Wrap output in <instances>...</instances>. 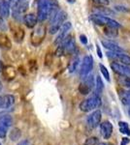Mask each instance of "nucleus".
Listing matches in <instances>:
<instances>
[{"mask_svg": "<svg viewBox=\"0 0 130 145\" xmlns=\"http://www.w3.org/2000/svg\"><path fill=\"white\" fill-rule=\"evenodd\" d=\"M18 1H20V0H9V4H10L11 8H13V7L15 6Z\"/></svg>", "mask_w": 130, "mask_h": 145, "instance_id": "nucleus-34", "label": "nucleus"}, {"mask_svg": "<svg viewBox=\"0 0 130 145\" xmlns=\"http://www.w3.org/2000/svg\"><path fill=\"white\" fill-rule=\"evenodd\" d=\"M94 85H95V95L100 96V94L102 93V91L104 89V84L102 82V79H101L99 76L96 78V83Z\"/></svg>", "mask_w": 130, "mask_h": 145, "instance_id": "nucleus-22", "label": "nucleus"}, {"mask_svg": "<svg viewBox=\"0 0 130 145\" xmlns=\"http://www.w3.org/2000/svg\"><path fill=\"white\" fill-rule=\"evenodd\" d=\"M101 104H102L101 98L99 96L94 95L92 97H89L88 99L82 101L80 104V109L84 112H88L93 110V109L98 108L101 106Z\"/></svg>", "mask_w": 130, "mask_h": 145, "instance_id": "nucleus-2", "label": "nucleus"}, {"mask_svg": "<svg viewBox=\"0 0 130 145\" xmlns=\"http://www.w3.org/2000/svg\"><path fill=\"white\" fill-rule=\"evenodd\" d=\"M121 98H126V99L130 100V90L124 91V92L121 94Z\"/></svg>", "mask_w": 130, "mask_h": 145, "instance_id": "nucleus-32", "label": "nucleus"}, {"mask_svg": "<svg viewBox=\"0 0 130 145\" xmlns=\"http://www.w3.org/2000/svg\"><path fill=\"white\" fill-rule=\"evenodd\" d=\"M99 67H100L101 72H102V74L104 76V78H106V80H107V81H110V74H109L107 68L104 66L103 64H100V65H99Z\"/></svg>", "mask_w": 130, "mask_h": 145, "instance_id": "nucleus-28", "label": "nucleus"}, {"mask_svg": "<svg viewBox=\"0 0 130 145\" xmlns=\"http://www.w3.org/2000/svg\"><path fill=\"white\" fill-rule=\"evenodd\" d=\"M66 20V13L64 11H58L53 18H51V25H49V33L54 34L59 30L61 25L64 23Z\"/></svg>", "mask_w": 130, "mask_h": 145, "instance_id": "nucleus-3", "label": "nucleus"}, {"mask_svg": "<svg viewBox=\"0 0 130 145\" xmlns=\"http://www.w3.org/2000/svg\"><path fill=\"white\" fill-rule=\"evenodd\" d=\"M117 28H113V27H106L105 29V34L107 35L109 37H115L117 36Z\"/></svg>", "mask_w": 130, "mask_h": 145, "instance_id": "nucleus-25", "label": "nucleus"}, {"mask_svg": "<svg viewBox=\"0 0 130 145\" xmlns=\"http://www.w3.org/2000/svg\"><path fill=\"white\" fill-rule=\"evenodd\" d=\"M1 90H2V83L0 82V91H1Z\"/></svg>", "mask_w": 130, "mask_h": 145, "instance_id": "nucleus-42", "label": "nucleus"}, {"mask_svg": "<svg viewBox=\"0 0 130 145\" xmlns=\"http://www.w3.org/2000/svg\"><path fill=\"white\" fill-rule=\"evenodd\" d=\"M2 68H3V66H2V63L0 62V72L2 71Z\"/></svg>", "mask_w": 130, "mask_h": 145, "instance_id": "nucleus-40", "label": "nucleus"}, {"mask_svg": "<svg viewBox=\"0 0 130 145\" xmlns=\"http://www.w3.org/2000/svg\"><path fill=\"white\" fill-rule=\"evenodd\" d=\"M101 118H102V114H101V111L96 109L95 111H93L91 114H89L86 118V124L89 128L93 129L96 128L99 125L101 121Z\"/></svg>", "mask_w": 130, "mask_h": 145, "instance_id": "nucleus-11", "label": "nucleus"}, {"mask_svg": "<svg viewBox=\"0 0 130 145\" xmlns=\"http://www.w3.org/2000/svg\"><path fill=\"white\" fill-rule=\"evenodd\" d=\"M18 145H28V140H22Z\"/></svg>", "mask_w": 130, "mask_h": 145, "instance_id": "nucleus-36", "label": "nucleus"}, {"mask_svg": "<svg viewBox=\"0 0 130 145\" xmlns=\"http://www.w3.org/2000/svg\"><path fill=\"white\" fill-rule=\"evenodd\" d=\"M79 64H80V58H79V56H75L74 58H73L72 60H71V62H70V64H69V72H74L75 71L77 70V68L78 66H79Z\"/></svg>", "mask_w": 130, "mask_h": 145, "instance_id": "nucleus-23", "label": "nucleus"}, {"mask_svg": "<svg viewBox=\"0 0 130 145\" xmlns=\"http://www.w3.org/2000/svg\"><path fill=\"white\" fill-rule=\"evenodd\" d=\"M12 125V118L9 115H3L0 117V138H4L7 135L9 128Z\"/></svg>", "mask_w": 130, "mask_h": 145, "instance_id": "nucleus-9", "label": "nucleus"}, {"mask_svg": "<svg viewBox=\"0 0 130 145\" xmlns=\"http://www.w3.org/2000/svg\"><path fill=\"white\" fill-rule=\"evenodd\" d=\"M0 46H1L2 48H6V50L11 48V46H12L11 41L6 34H3V33L0 34Z\"/></svg>", "mask_w": 130, "mask_h": 145, "instance_id": "nucleus-20", "label": "nucleus"}, {"mask_svg": "<svg viewBox=\"0 0 130 145\" xmlns=\"http://www.w3.org/2000/svg\"><path fill=\"white\" fill-rule=\"evenodd\" d=\"M46 35V28L44 26H39L37 29H35L31 34V43L33 46H37L43 42Z\"/></svg>", "mask_w": 130, "mask_h": 145, "instance_id": "nucleus-8", "label": "nucleus"}, {"mask_svg": "<svg viewBox=\"0 0 130 145\" xmlns=\"http://www.w3.org/2000/svg\"><path fill=\"white\" fill-rule=\"evenodd\" d=\"M95 4H98V5H101V6H107L110 1L109 0H92Z\"/></svg>", "mask_w": 130, "mask_h": 145, "instance_id": "nucleus-30", "label": "nucleus"}, {"mask_svg": "<svg viewBox=\"0 0 130 145\" xmlns=\"http://www.w3.org/2000/svg\"><path fill=\"white\" fill-rule=\"evenodd\" d=\"M107 56L109 58H112L114 60H117V62L122 63L123 65L130 66V56L125 54L122 51H107Z\"/></svg>", "mask_w": 130, "mask_h": 145, "instance_id": "nucleus-6", "label": "nucleus"}, {"mask_svg": "<svg viewBox=\"0 0 130 145\" xmlns=\"http://www.w3.org/2000/svg\"><path fill=\"white\" fill-rule=\"evenodd\" d=\"M20 137V132L18 129H14L10 134V138L13 140V141H15V140H18Z\"/></svg>", "mask_w": 130, "mask_h": 145, "instance_id": "nucleus-27", "label": "nucleus"}, {"mask_svg": "<svg viewBox=\"0 0 130 145\" xmlns=\"http://www.w3.org/2000/svg\"><path fill=\"white\" fill-rule=\"evenodd\" d=\"M97 144H98L97 137H89L84 142V145H97Z\"/></svg>", "mask_w": 130, "mask_h": 145, "instance_id": "nucleus-29", "label": "nucleus"}, {"mask_svg": "<svg viewBox=\"0 0 130 145\" xmlns=\"http://www.w3.org/2000/svg\"><path fill=\"white\" fill-rule=\"evenodd\" d=\"M92 68H93V58L91 55H86L82 59L81 70H80V76L81 78H84L87 74H90L92 71Z\"/></svg>", "mask_w": 130, "mask_h": 145, "instance_id": "nucleus-5", "label": "nucleus"}, {"mask_svg": "<svg viewBox=\"0 0 130 145\" xmlns=\"http://www.w3.org/2000/svg\"><path fill=\"white\" fill-rule=\"evenodd\" d=\"M95 12L97 15H102V16H103V14L104 15H112L113 14V11L109 10L108 8H104V7H100L97 10H95Z\"/></svg>", "mask_w": 130, "mask_h": 145, "instance_id": "nucleus-26", "label": "nucleus"}, {"mask_svg": "<svg viewBox=\"0 0 130 145\" xmlns=\"http://www.w3.org/2000/svg\"><path fill=\"white\" fill-rule=\"evenodd\" d=\"M101 44L104 48L110 51H123V48L111 41H101Z\"/></svg>", "mask_w": 130, "mask_h": 145, "instance_id": "nucleus-17", "label": "nucleus"}, {"mask_svg": "<svg viewBox=\"0 0 130 145\" xmlns=\"http://www.w3.org/2000/svg\"><path fill=\"white\" fill-rule=\"evenodd\" d=\"M2 105H3V96H0V108H2Z\"/></svg>", "mask_w": 130, "mask_h": 145, "instance_id": "nucleus-37", "label": "nucleus"}, {"mask_svg": "<svg viewBox=\"0 0 130 145\" xmlns=\"http://www.w3.org/2000/svg\"><path fill=\"white\" fill-rule=\"evenodd\" d=\"M60 44H61L60 46L62 48L64 52L71 53L75 50V40L73 37L69 36V35H67Z\"/></svg>", "mask_w": 130, "mask_h": 145, "instance_id": "nucleus-12", "label": "nucleus"}, {"mask_svg": "<svg viewBox=\"0 0 130 145\" xmlns=\"http://www.w3.org/2000/svg\"><path fill=\"white\" fill-rule=\"evenodd\" d=\"M15 103V98L12 95H6L3 96V105H2V108L6 109L12 106Z\"/></svg>", "mask_w": 130, "mask_h": 145, "instance_id": "nucleus-21", "label": "nucleus"}, {"mask_svg": "<svg viewBox=\"0 0 130 145\" xmlns=\"http://www.w3.org/2000/svg\"><path fill=\"white\" fill-rule=\"evenodd\" d=\"M3 22V18H2V16L0 15V23H2Z\"/></svg>", "mask_w": 130, "mask_h": 145, "instance_id": "nucleus-39", "label": "nucleus"}, {"mask_svg": "<svg viewBox=\"0 0 130 145\" xmlns=\"http://www.w3.org/2000/svg\"><path fill=\"white\" fill-rule=\"evenodd\" d=\"M100 132L105 139L110 138L113 133V125L109 121H104L100 125Z\"/></svg>", "mask_w": 130, "mask_h": 145, "instance_id": "nucleus-14", "label": "nucleus"}, {"mask_svg": "<svg viewBox=\"0 0 130 145\" xmlns=\"http://www.w3.org/2000/svg\"><path fill=\"white\" fill-rule=\"evenodd\" d=\"M129 142V139L128 138H122V142H121V145H126V143H128Z\"/></svg>", "mask_w": 130, "mask_h": 145, "instance_id": "nucleus-35", "label": "nucleus"}, {"mask_svg": "<svg viewBox=\"0 0 130 145\" xmlns=\"http://www.w3.org/2000/svg\"><path fill=\"white\" fill-rule=\"evenodd\" d=\"M119 131L122 134L130 135V129L128 124L125 122H119Z\"/></svg>", "mask_w": 130, "mask_h": 145, "instance_id": "nucleus-24", "label": "nucleus"}, {"mask_svg": "<svg viewBox=\"0 0 130 145\" xmlns=\"http://www.w3.org/2000/svg\"><path fill=\"white\" fill-rule=\"evenodd\" d=\"M28 5H29V0H20L15 6L13 7L14 14H22L27 11Z\"/></svg>", "mask_w": 130, "mask_h": 145, "instance_id": "nucleus-15", "label": "nucleus"}, {"mask_svg": "<svg viewBox=\"0 0 130 145\" xmlns=\"http://www.w3.org/2000/svg\"><path fill=\"white\" fill-rule=\"evenodd\" d=\"M0 145H2V144H1V142H0Z\"/></svg>", "mask_w": 130, "mask_h": 145, "instance_id": "nucleus-44", "label": "nucleus"}, {"mask_svg": "<svg viewBox=\"0 0 130 145\" xmlns=\"http://www.w3.org/2000/svg\"><path fill=\"white\" fill-rule=\"evenodd\" d=\"M128 114H129V116H130V108L128 109Z\"/></svg>", "mask_w": 130, "mask_h": 145, "instance_id": "nucleus-43", "label": "nucleus"}, {"mask_svg": "<svg viewBox=\"0 0 130 145\" xmlns=\"http://www.w3.org/2000/svg\"><path fill=\"white\" fill-rule=\"evenodd\" d=\"M96 48H97V51H98V55H99V57H102V53H101V51H100V48H98L97 46H96Z\"/></svg>", "mask_w": 130, "mask_h": 145, "instance_id": "nucleus-38", "label": "nucleus"}, {"mask_svg": "<svg viewBox=\"0 0 130 145\" xmlns=\"http://www.w3.org/2000/svg\"><path fill=\"white\" fill-rule=\"evenodd\" d=\"M111 68L115 74L123 76L125 78H130V67L127 65L119 64L117 62L111 63Z\"/></svg>", "mask_w": 130, "mask_h": 145, "instance_id": "nucleus-10", "label": "nucleus"}, {"mask_svg": "<svg viewBox=\"0 0 130 145\" xmlns=\"http://www.w3.org/2000/svg\"><path fill=\"white\" fill-rule=\"evenodd\" d=\"M11 28H12V32H13L16 41V42H22L23 37H24V31H23L20 26H15V28H14L11 25Z\"/></svg>", "mask_w": 130, "mask_h": 145, "instance_id": "nucleus-19", "label": "nucleus"}, {"mask_svg": "<svg viewBox=\"0 0 130 145\" xmlns=\"http://www.w3.org/2000/svg\"><path fill=\"white\" fill-rule=\"evenodd\" d=\"M97 145H111V144H108V143H99Z\"/></svg>", "mask_w": 130, "mask_h": 145, "instance_id": "nucleus-41", "label": "nucleus"}, {"mask_svg": "<svg viewBox=\"0 0 130 145\" xmlns=\"http://www.w3.org/2000/svg\"><path fill=\"white\" fill-rule=\"evenodd\" d=\"M58 12L57 2L54 0H38V15L37 18L40 22H44L47 18H51Z\"/></svg>", "mask_w": 130, "mask_h": 145, "instance_id": "nucleus-1", "label": "nucleus"}, {"mask_svg": "<svg viewBox=\"0 0 130 145\" xmlns=\"http://www.w3.org/2000/svg\"><path fill=\"white\" fill-rule=\"evenodd\" d=\"M0 15L2 16L3 18H8L10 16V4L6 0H3L0 3Z\"/></svg>", "mask_w": 130, "mask_h": 145, "instance_id": "nucleus-18", "label": "nucleus"}, {"mask_svg": "<svg viewBox=\"0 0 130 145\" xmlns=\"http://www.w3.org/2000/svg\"><path fill=\"white\" fill-rule=\"evenodd\" d=\"M121 83L123 84L125 87L129 88L130 89V78H125L121 80Z\"/></svg>", "mask_w": 130, "mask_h": 145, "instance_id": "nucleus-31", "label": "nucleus"}, {"mask_svg": "<svg viewBox=\"0 0 130 145\" xmlns=\"http://www.w3.org/2000/svg\"><path fill=\"white\" fill-rule=\"evenodd\" d=\"M80 40H81V42H82V44H84V45H86V44H87L86 37L84 36V35H81V36H80Z\"/></svg>", "mask_w": 130, "mask_h": 145, "instance_id": "nucleus-33", "label": "nucleus"}, {"mask_svg": "<svg viewBox=\"0 0 130 145\" xmlns=\"http://www.w3.org/2000/svg\"><path fill=\"white\" fill-rule=\"evenodd\" d=\"M94 78L91 74H87L86 76L82 78V83L80 85V91H81L82 94L86 95L88 94L90 92V90L92 89V87L94 86Z\"/></svg>", "mask_w": 130, "mask_h": 145, "instance_id": "nucleus-7", "label": "nucleus"}, {"mask_svg": "<svg viewBox=\"0 0 130 145\" xmlns=\"http://www.w3.org/2000/svg\"><path fill=\"white\" fill-rule=\"evenodd\" d=\"M71 27H72L71 22H67L63 23V24L61 25V27L59 28V32H58V35H57V37H56L54 43H55V44H60L61 42L64 40L65 37L67 36V34H68V32H69V30L71 29Z\"/></svg>", "mask_w": 130, "mask_h": 145, "instance_id": "nucleus-13", "label": "nucleus"}, {"mask_svg": "<svg viewBox=\"0 0 130 145\" xmlns=\"http://www.w3.org/2000/svg\"><path fill=\"white\" fill-rule=\"evenodd\" d=\"M91 20L95 24H98V25H104L106 27H113V28H119L120 27V24L117 20H113L111 18H108V17H105V16H102V15H93L91 16Z\"/></svg>", "mask_w": 130, "mask_h": 145, "instance_id": "nucleus-4", "label": "nucleus"}, {"mask_svg": "<svg viewBox=\"0 0 130 145\" xmlns=\"http://www.w3.org/2000/svg\"><path fill=\"white\" fill-rule=\"evenodd\" d=\"M23 22H24L25 25L29 28H33L35 25L37 24V22H38V18H37L36 16L34 14H28V15L24 16L23 18Z\"/></svg>", "mask_w": 130, "mask_h": 145, "instance_id": "nucleus-16", "label": "nucleus"}]
</instances>
